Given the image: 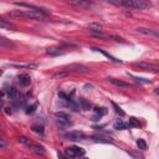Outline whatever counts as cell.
I'll return each mask as SVG.
<instances>
[{
    "label": "cell",
    "instance_id": "cell-39",
    "mask_svg": "<svg viewBox=\"0 0 159 159\" xmlns=\"http://www.w3.org/2000/svg\"><path fill=\"white\" fill-rule=\"evenodd\" d=\"M2 73H4V71H2V70H0V76H1Z\"/></svg>",
    "mask_w": 159,
    "mask_h": 159
},
{
    "label": "cell",
    "instance_id": "cell-32",
    "mask_svg": "<svg viewBox=\"0 0 159 159\" xmlns=\"http://www.w3.org/2000/svg\"><path fill=\"white\" fill-rule=\"evenodd\" d=\"M36 108H37V103H35V104H32V106H29V107L26 108V113H27V114H32V113L36 111Z\"/></svg>",
    "mask_w": 159,
    "mask_h": 159
},
{
    "label": "cell",
    "instance_id": "cell-11",
    "mask_svg": "<svg viewBox=\"0 0 159 159\" xmlns=\"http://www.w3.org/2000/svg\"><path fill=\"white\" fill-rule=\"evenodd\" d=\"M138 32L143 34V35H147V36H154V37H158L159 34L157 30H152V29H147V27H138L137 29Z\"/></svg>",
    "mask_w": 159,
    "mask_h": 159
},
{
    "label": "cell",
    "instance_id": "cell-14",
    "mask_svg": "<svg viewBox=\"0 0 159 159\" xmlns=\"http://www.w3.org/2000/svg\"><path fill=\"white\" fill-rule=\"evenodd\" d=\"M92 50H93V51H97V52H99V53H102L103 56H106L107 58H109L111 61H113V62H116V63H122V61H120V60H118V58L113 57L112 55H109L108 52H106V51H104V50H102V48H98V47H93Z\"/></svg>",
    "mask_w": 159,
    "mask_h": 159
},
{
    "label": "cell",
    "instance_id": "cell-3",
    "mask_svg": "<svg viewBox=\"0 0 159 159\" xmlns=\"http://www.w3.org/2000/svg\"><path fill=\"white\" fill-rule=\"evenodd\" d=\"M65 72H70V73H87L89 72V67L84 66V65H81V63H71L68 66H66L63 68Z\"/></svg>",
    "mask_w": 159,
    "mask_h": 159
},
{
    "label": "cell",
    "instance_id": "cell-31",
    "mask_svg": "<svg viewBox=\"0 0 159 159\" xmlns=\"http://www.w3.org/2000/svg\"><path fill=\"white\" fill-rule=\"evenodd\" d=\"M32 132H35V133H37V134H41V135H43V133H45L42 125H34V127H32Z\"/></svg>",
    "mask_w": 159,
    "mask_h": 159
},
{
    "label": "cell",
    "instance_id": "cell-20",
    "mask_svg": "<svg viewBox=\"0 0 159 159\" xmlns=\"http://www.w3.org/2000/svg\"><path fill=\"white\" fill-rule=\"evenodd\" d=\"M78 106H80V108L83 109V111H88V109L91 108V103H89L87 99H84V98H80Z\"/></svg>",
    "mask_w": 159,
    "mask_h": 159
},
{
    "label": "cell",
    "instance_id": "cell-21",
    "mask_svg": "<svg viewBox=\"0 0 159 159\" xmlns=\"http://www.w3.org/2000/svg\"><path fill=\"white\" fill-rule=\"evenodd\" d=\"M127 75L129 76V77H132L135 82H139V83H150V80H148V78H140V77H137V76H133V75H130L129 72H127Z\"/></svg>",
    "mask_w": 159,
    "mask_h": 159
},
{
    "label": "cell",
    "instance_id": "cell-26",
    "mask_svg": "<svg viewBox=\"0 0 159 159\" xmlns=\"http://www.w3.org/2000/svg\"><path fill=\"white\" fill-rule=\"evenodd\" d=\"M93 111H94V113H96V114H97L99 118H101L102 116L107 114V108H103V107H101V108H99V107H96Z\"/></svg>",
    "mask_w": 159,
    "mask_h": 159
},
{
    "label": "cell",
    "instance_id": "cell-18",
    "mask_svg": "<svg viewBox=\"0 0 159 159\" xmlns=\"http://www.w3.org/2000/svg\"><path fill=\"white\" fill-rule=\"evenodd\" d=\"M92 140L98 142V143H112V139L108 137H103V135H92L91 137Z\"/></svg>",
    "mask_w": 159,
    "mask_h": 159
},
{
    "label": "cell",
    "instance_id": "cell-33",
    "mask_svg": "<svg viewBox=\"0 0 159 159\" xmlns=\"http://www.w3.org/2000/svg\"><path fill=\"white\" fill-rule=\"evenodd\" d=\"M109 4H113V5H120V0H104Z\"/></svg>",
    "mask_w": 159,
    "mask_h": 159
},
{
    "label": "cell",
    "instance_id": "cell-1",
    "mask_svg": "<svg viewBox=\"0 0 159 159\" xmlns=\"http://www.w3.org/2000/svg\"><path fill=\"white\" fill-rule=\"evenodd\" d=\"M11 17H27V19H36V20H46V15L42 11H35V10H27V11H10L7 14Z\"/></svg>",
    "mask_w": 159,
    "mask_h": 159
},
{
    "label": "cell",
    "instance_id": "cell-30",
    "mask_svg": "<svg viewBox=\"0 0 159 159\" xmlns=\"http://www.w3.org/2000/svg\"><path fill=\"white\" fill-rule=\"evenodd\" d=\"M0 45H1V46H9V47L12 46V43L10 42V40H7L6 37H4V36H1V35H0Z\"/></svg>",
    "mask_w": 159,
    "mask_h": 159
},
{
    "label": "cell",
    "instance_id": "cell-8",
    "mask_svg": "<svg viewBox=\"0 0 159 159\" xmlns=\"http://www.w3.org/2000/svg\"><path fill=\"white\" fill-rule=\"evenodd\" d=\"M65 138L67 140H72V142H80V140H84L87 139V135L81 133V132H70L67 134H65Z\"/></svg>",
    "mask_w": 159,
    "mask_h": 159
},
{
    "label": "cell",
    "instance_id": "cell-17",
    "mask_svg": "<svg viewBox=\"0 0 159 159\" xmlns=\"http://www.w3.org/2000/svg\"><path fill=\"white\" fill-rule=\"evenodd\" d=\"M30 147H31V150L34 153H36L37 155H45V153H46L45 148L42 145H40V144H31Z\"/></svg>",
    "mask_w": 159,
    "mask_h": 159
},
{
    "label": "cell",
    "instance_id": "cell-24",
    "mask_svg": "<svg viewBox=\"0 0 159 159\" xmlns=\"http://www.w3.org/2000/svg\"><path fill=\"white\" fill-rule=\"evenodd\" d=\"M6 93H7L9 97L15 98V97L17 96V89H16L15 87H7V88H6Z\"/></svg>",
    "mask_w": 159,
    "mask_h": 159
},
{
    "label": "cell",
    "instance_id": "cell-38",
    "mask_svg": "<svg viewBox=\"0 0 159 159\" xmlns=\"http://www.w3.org/2000/svg\"><path fill=\"white\" fill-rule=\"evenodd\" d=\"M1 107H2V101H1V98H0V109H1Z\"/></svg>",
    "mask_w": 159,
    "mask_h": 159
},
{
    "label": "cell",
    "instance_id": "cell-6",
    "mask_svg": "<svg viewBox=\"0 0 159 159\" xmlns=\"http://www.w3.org/2000/svg\"><path fill=\"white\" fill-rule=\"evenodd\" d=\"M135 68H139L142 71H150V72H158L159 71V67L157 65H153V63H148V62H135L133 65Z\"/></svg>",
    "mask_w": 159,
    "mask_h": 159
},
{
    "label": "cell",
    "instance_id": "cell-34",
    "mask_svg": "<svg viewBox=\"0 0 159 159\" xmlns=\"http://www.w3.org/2000/svg\"><path fill=\"white\" fill-rule=\"evenodd\" d=\"M6 147H7L6 142L4 139H0V148H6Z\"/></svg>",
    "mask_w": 159,
    "mask_h": 159
},
{
    "label": "cell",
    "instance_id": "cell-19",
    "mask_svg": "<svg viewBox=\"0 0 159 159\" xmlns=\"http://www.w3.org/2000/svg\"><path fill=\"white\" fill-rule=\"evenodd\" d=\"M11 66H14V67H16V68H29V70L37 67L36 63H12Z\"/></svg>",
    "mask_w": 159,
    "mask_h": 159
},
{
    "label": "cell",
    "instance_id": "cell-4",
    "mask_svg": "<svg viewBox=\"0 0 159 159\" xmlns=\"http://www.w3.org/2000/svg\"><path fill=\"white\" fill-rule=\"evenodd\" d=\"M56 117H57V127L61 128V129H65V128H68L71 127L73 123L70 120V116L66 114V113H62V112H57L56 113Z\"/></svg>",
    "mask_w": 159,
    "mask_h": 159
},
{
    "label": "cell",
    "instance_id": "cell-9",
    "mask_svg": "<svg viewBox=\"0 0 159 159\" xmlns=\"http://www.w3.org/2000/svg\"><path fill=\"white\" fill-rule=\"evenodd\" d=\"M0 27L5 29V30H11V31H16V26L10 22V20H6L4 17H0Z\"/></svg>",
    "mask_w": 159,
    "mask_h": 159
},
{
    "label": "cell",
    "instance_id": "cell-5",
    "mask_svg": "<svg viewBox=\"0 0 159 159\" xmlns=\"http://www.w3.org/2000/svg\"><path fill=\"white\" fill-rule=\"evenodd\" d=\"M67 2L77 9H92L94 6V4L91 0H67Z\"/></svg>",
    "mask_w": 159,
    "mask_h": 159
},
{
    "label": "cell",
    "instance_id": "cell-35",
    "mask_svg": "<svg viewBox=\"0 0 159 159\" xmlns=\"http://www.w3.org/2000/svg\"><path fill=\"white\" fill-rule=\"evenodd\" d=\"M5 109H6L5 112H6L7 114H11V113H12V111H11V108H9V107H7V108H5Z\"/></svg>",
    "mask_w": 159,
    "mask_h": 159
},
{
    "label": "cell",
    "instance_id": "cell-15",
    "mask_svg": "<svg viewBox=\"0 0 159 159\" xmlns=\"http://www.w3.org/2000/svg\"><path fill=\"white\" fill-rule=\"evenodd\" d=\"M89 34L93 36V37H97V39H102V40H109L112 39V36L104 34L103 31H93V30H89Z\"/></svg>",
    "mask_w": 159,
    "mask_h": 159
},
{
    "label": "cell",
    "instance_id": "cell-12",
    "mask_svg": "<svg viewBox=\"0 0 159 159\" xmlns=\"http://www.w3.org/2000/svg\"><path fill=\"white\" fill-rule=\"evenodd\" d=\"M17 81H19V83H20L21 86H24V87H26V86H29V84L31 83V78H30V76H29L27 73H21V75H19Z\"/></svg>",
    "mask_w": 159,
    "mask_h": 159
},
{
    "label": "cell",
    "instance_id": "cell-23",
    "mask_svg": "<svg viewBox=\"0 0 159 159\" xmlns=\"http://www.w3.org/2000/svg\"><path fill=\"white\" fill-rule=\"evenodd\" d=\"M89 30H93V31H103V26L98 22H91L89 24Z\"/></svg>",
    "mask_w": 159,
    "mask_h": 159
},
{
    "label": "cell",
    "instance_id": "cell-16",
    "mask_svg": "<svg viewBox=\"0 0 159 159\" xmlns=\"http://www.w3.org/2000/svg\"><path fill=\"white\" fill-rule=\"evenodd\" d=\"M108 81L112 83V84H114V86H117V87H122V88H125V87H129V84L127 83V82H124V81H122V80H117V78H113V77H111V78H108Z\"/></svg>",
    "mask_w": 159,
    "mask_h": 159
},
{
    "label": "cell",
    "instance_id": "cell-7",
    "mask_svg": "<svg viewBox=\"0 0 159 159\" xmlns=\"http://www.w3.org/2000/svg\"><path fill=\"white\" fill-rule=\"evenodd\" d=\"M84 154V150L80 147H71L65 149V155L66 158H76V157H81Z\"/></svg>",
    "mask_w": 159,
    "mask_h": 159
},
{
    "label": "cell",
    "instance_id": "cell-36",
    "mask_svg": "<svg viewBox=\"0 0 159 159\" xmlns=\"http://www.w3.org/2000/svg\"><path fill=\"white\" fill-rule=\"evenodd\" d=\"M84 88H89V89H91V88H92V86H91V84H86V86H84Z\"/></svg>",
    "mask_w": 159,
    "mask_h": 159
},
{
    "label": "cell",
    "instance_id": "cell-28",
    "mask_svg": "<svg viewBox=\"0 0 159 159\" xmlns=\"http://www.w3.org/2000/svg\"><path fill=\"white\" fill-rule=\"evenodd\" d=\"M17 140H19L21 144H25V145H29V147L32 144V142H31L30 139H27L26 137H24V135H20V137L17 138Z\"/></svg>",
    "mask_w": 159,
    "mask_h": 159
},
{
    "label": "cell",
    "instance_id": "cell-2",
    "mask_svg": "<svg viewBox=\"0 0 159 159\" xmlns=\"http://www.w3.org/2000/svg\"><path fill=\"white\" fill-rule=\"evenodd\" d=\"M120 5L127 9H147L150 6L148 0H120Z\"/></svg>",
    "mask_w": 159,
    "mask_h": 159
},
{
    "label": "cell",
    "instance_id": "cell-10",
    "mask_svg": "<svg viewBox=\"0 0 159 159\" xmlns=\"http://www.w3.org/2000/svg\"><path fill=\"white\" fill-rule=\"evenodd\" d=\"M14 5H16V6H20V7H27V9H30V10H35V11H42V12H45V10L42 9V7H39V6H36V5H32V4H27V2H14Z\"/></svg>",
    "mask_w": 159,
    "mask_h": 159
},
{
    "label": "cell",
    "instance_id": "cell-29",
    "mask_svg": "<svg viewBox=\"0 0 159 159\" xmlns=\"http://www.w3.org/2000/svg\"><path fill=\"white\" fill-rule=\"evenodd\" d=\"M137 147L140 149V150H145L147 149V143H145V140L144 139H137Z\"/></svg>",
    "mask_w": 159,
    "mask_h": 159
},
{
    "label": "cell",
    "instance_id": "cell-37",
    "mask_svg": "<svg viewBox=\"0 0 159 159\" xmlns=\"http://www.w3.org/2000/svg\"><path fill=\"white\" fill-rule=\"evenodd\" d=\"M2 96H4V92H2V91H1V89H0V98H1V97H2Z\"/></svg>",
    "mask_w": 159,
    "mask_h": 159
},
{
    "label": "cell",
    "instance_id": "cell-27",
    "mask_svg": "<svg viewBox=\"0 0 159 159\" xmlns=\"http://www.w3.org/2000/svg\"><path fill=\"white\" fill-rule=\"evenodd\" d=\"M112 106H113V108H114V111H116V113H118L120 117H123V116H125V113H124V111L117 104V103H114V102H112Z\"/></svg>",
    "mask_w": 159,
    "mask_h": 159
},
{
    "label": "cell",
    "instance_id": "cell-13",
    "mask_svg": "<svg viewBox=\"0 0 159 159\" xmlns=\"http://www.w3.org/2000/svg\"><path fill=\"white\" fill-rule=\"evenodd\" d=\"M46 53L50 55V56H60V55L65 53V50L61 48V47H50V48L46 50Z\"/></svg>",
    "mask_w": 159,
    "mask_h": 159
},
{
    "label": "cell",
    "instance_id": "cell-22",
    "mask_svg": "<svg viewBox=\"0 0 159 159\" xmlns=\"http://www.w3.org/2000/svg\"><path fill=\"white\" fill-rule=\"evenodd\" d=\"M128 124H129V127H133V128H139L140 127V122L135 117H130Z\"/></svg>",
    "mask_w": 159,
    "mask_h": 159
},
{
    "label": "cell",
    "instance_id": "cell-25",
    "mask_svg": "<svg viewBox=\"0 0 159 159\" xmlns=\"http://www.w3.org/2000/svg\"><path fill=\"white\" fill-rule=\"evenodd\" d=\"M113 127H114V129L120 130V129H128L129 124H128V123H124V122H117V123H114Z\"/></svg>",
    "mask_w": 159,
    "mask_h": 159
}]
</instances>
